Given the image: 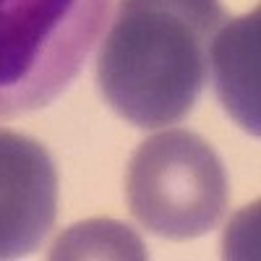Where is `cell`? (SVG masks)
Returning a JSON list of instances; mask_svg holds the SVG:
<instances>
[{
    "label": "cell",
    "mask_w": 261,
    "mask_h": 261,
    "mask_svg": "<svg viewBox=\"0 0 261 261\" xmlns=\"http://www.w3.org/2000/svg\"><path fill=\"white\" fill-rule=\"evenodd\" d=\"M222 24L220 0H120L97 58L99 94L139 128L183 120L204 89Z\"/></svg>",
    "instance_id": "obj_1"
},
{
    "label": "cell",
    "mask_w": 261,
    "mask_h": 261,
    "mask_svg": "<svg viewBox=\"0 0 261 261\" xmlns=\"http://www.w3.org/2000/svg\"><path fill=\"white\" fill-rule=\"evenodd\" d=\"M110 0H0V118L55 102L81 73Z\"/></svg>",
    "instance_id": "obj_2"
},
{
    "label": "cell",
    "mask_w": 261,
    "mask_h": 261,
    "mask_svg": "<svg viewBox=\"0 0 261 261\" xmlns=\"http://www.w3.org/2000/svg\"><path fill=\"white\" fill-rule=\"evenodd\" d=\"M128 206L154 235L188 241L214 230L227 206V175L217 151L183 128L146 139L128 165Z\"/></svg>",
    "instance_id": "obj_3"
},
{
    "label": "cell",
    "mask_w": 261,
    "mask_h": 261,
    "mask_svg": "<svg viewBox=\"0 0 261 261\" xmlns=\"http://www.w3.org/2000/svg\"><path fill=\"white\" fill-rule=\"evenodd\" d=\"M58 172L39 141L0 128V258L29 256L55 225Z\"/></svg>",
    "instance_id": "obj_4"
},
{
    "label": "cell",
    "mask_w": 261,
    "mask_h": 261,
    "mask_svg": "<svg viewBox=\"0 0 261 261\" xmlns=\"http://www.w3.org/2000/svg\"><path fill=\"white\" fill-rule=\"evenodd\" d=\"M209 65L225 110L238 125L258 136V8L217 29Z\"/></svg>",
    "instance_id": "obj_5"
},
{
    "label": "cell",
    "mask_w": 261,
    "mask_h": 261,
    "mask_svg": "<svg viewBox=\"0 0 261 261\" xmlns=\"http://www.w3.org/2000/svg\"><path fill=\"white\" fill-rule=\"evenodd\" d=\"M50 258H146L141 238L115 220H89L63 232Z\"/></svg>",
    "instance_id": "obj_6"
}]
</instances>
